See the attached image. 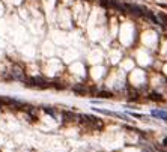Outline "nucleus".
Here are the masks:
<instances>
[{"mask_svg": "<svg viewBox=\"0 0 167 152\" xmlns=\"http://www.w3.org/2000/svg\"><path fill=\"white\" fill-rule=\"evenodd\" d=\"M11 75H12V78H15V80H18V82H23V83L27 82V77H26V72H24V70L20 68V66H17V65L12 68Z\"/></svg>", "mask_w": 167, "mask_h": 152, "instance_id": "f257e3e1", "label": "nucleus"}, {"mask_svg": "<svg viewBox=\"0 0 167 152\" xmlns=\"http://www.w3.org/2000/svg\"><path fill=\"white\" fill-rule=\"evenodd\" d=\"M62 116H63V120H65V122H72V120L78 119V116L75 113H72V112H63Z\"/></svg>", "mask_w": 167, "mask_h": 152, "instance_id": "f03ea898", "label": "nucleus"}, {"mask_svg": "<svg viewBox=\"0 0 167 152\" xmlns=\"http://www.w3.org/2000/svg\"><path fill=\"white\" fill-rule=\"evenodd\" d=\"M151 115L155 116V117H160V119H163V120H167V112L166 110H152Z\"/></svg>", "mask_w": 167, "mask_h": 152, "instance_id": "7ed1b4c3", "label": "nucleus"}, {"mask_svg": "<svg viewBox=\"0 0 167 152\" xmlns=\"http://www.w3.org/2000/svg\"><path fill=\"white\" fill-rule=\"evenodd\" d=\"M15 99L12 98H6V96H0V107H8V105H12Z\"/></svg>", "mask_w": 167, "mask_h": 152, "instance_id": "20e7f679", "label": "nucleus"}, {"mask_svg": "<svg viewBox=\"0 0 167 152\" xmlns=\"http://www.w3.org/2000/svg\"><path fill=\"white\" fill-rule=\"evenodd\" d=\"M72 92H75L77 95H84L86 94V87L83 84H75V86H72Z\"/></svg>", "mask_w": 167, "mask_h": 152, "instance_id": "39448f33", "label": "nucleus"}, {"mask_svg": "<svg viewBox=\"0 0 167 152\" xmlns=\"http://www.w3.org/2000/svg\"><path fill=\"white\" fill-rule=\"evenodd\" d=\"M149 99H151V101H156V103H161L164 98L160 94H156V92H152V94H149Z\"/></svg>", "mask_w": 167, "mask_h": 152, "instance_id": "423d86ee", "label": "nucleus"}, {"mask_svg": "<svg viewBox=\"0 0 167 152\" xmlns=\"http://www.w3.org/2000/svg\"><path fill=\"white\" fill-rule=\"evenodd\" d=\"M98 96H100V98H111L113 95H111V92H107V91H101V92H98Z\"/></svg>", "mask_w": 167, "mask_h": 152, "instance_id": "0eeeda50", "label": "nucleus"}, {"mask_svg": "<svg viewBox=\"0 0 167 152\" xmlns=\"http://www.w3.org/2000/svg\"><path fill=\"white\" fill-rule=\"evenodd\" d=\"M158 17H160V21L164 24V26H167V15H166V14H164V12H160V15H158Z\"/></svg>", "mask_w": 167, "mask_h": 152, "instance_id": "6e6552de", "label": "nucleus"}, {"mask_svg": "<svg viewBox=\"0 0 167 152\" xmlns=\"http://www.w3.org/2000/svg\"><path fill=\"white\" fill-rule=\"evenodd\" d=\"M45 112H47L48 115H51V116H54V113H53V110H51L50 107H45Z\"/></svg>", "mask_w": 167, "mask_h": 152, "instance_id": "1a4fd4ad", "label": "nucleus"}, {"mask_svg": "<svg viewBox=\"0 0 167 152\" xmlns=\"http://www.w3.org/2000/svg\"><path fill=\"white\" fill-rule=\"evenodd\" d=\"M163 145H164V146H167V137L164 139V140H163Z\"/></svg>", "mask_w": 167, "mask_h": 152, "instance_id": "9d476101", "label": "nucleus"}]
</instances>
